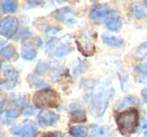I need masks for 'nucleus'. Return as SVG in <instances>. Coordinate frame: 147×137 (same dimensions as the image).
Masks as SVG:
<instances>
[{
  "mask_svg": "<svg viewBox=\"0 0 147 137\" xmlns=\"http://www.w3.org/2000/svg\"><path fill=\"white\" fill-rule=\"evenodd\" d=\"M138 110L135 108L119 113L116 117V122L120 132L124 135L134 132L138 124Z\"/></svg>",
  "mask_w": 147,
  "mask_h": 137,
  "instance_id": "nucleus-1",
  "label": "nucleus"
},
{
  "mask_svg": "<svg viewBox=\"0 0 147 137\" xmlns=\"http://www.w3.org/2000/svg\"><path fill=\"white\" fill-rule=\"evenodd\" d=\"M32 101L38 108H55L59 105L61 99L57 91L49 88L35 93Z\"/></svg>",
  "mask_w": 147,
  "mask_h": 137,
  "instance_id": "nucleus-2",
  "label": "nucleus"
},
{
  "mask_svg": "<svg viewBox=\"0 0 147 137\" xmlns=\"http://www.w3.org/2000/svg\"><path fill=\"white\" fill-rule=\"evenodd\" d=\"M113 12L114 11L109 8L108 6L99 4L92 8V10L90 12V18L92 19L94 23L100 24V23L103 22H107L111 17L116 15V13H113Z\"/></svg>",
  "mask_w": 147,
  "mask_h": 137,
  "instance_id": "nucleus-3",
  "label": "nucleus"
},
{
  "mask_svg": "<svg viewBox=\"0 0 147 137\" xmlns=\"http://www.w3.org/2000/svg\"><path fill=\"white\" fill-rule=\"evenodd\" d=\"M11 132L20 137H35L37 134V129L32 122L26 120L21 124L13 126L11 128Z\"/></svg>",
  "mask_w": 147,
  "mask_h": 137,
  "instance_id": "nucleus-4",
  "label": "nucleus"
},
{
  "mask_svg": "<svg viewBox=\"0 0 147 137\" xmlns=\"http://www.w3.org/2000/svg\"><path fill=\"white\" fill-rule=\"evenodd\" d=\"M18 28V20L13 16H7L0 23V32L3 36L11 37L15 34Z\"/></svg>",
  "mask_w": 147,
  "mask_h": 137,
  "instance_id": "nucleus-5",
  "label": "nucleus"
},
{
  "mask_svg": "<svg viewBox=\"0 0 147 137\" xmlns=\"http://www.w3.org/2000/svg\"><path fill=\"white\" fill-rule=\"evenodd\" d=\"M111 96H112V94H108V92L97 94L95 98L93 99V110H96L97 112L101 110V113L103 114L107 105H108V100ZM96 114H98V113H96Z\"/></svg>",
  "mask_w": 147,
  "mask_h": 137,
  "instance_id": "nucleus-6",
  "label": "nucleus"
},
{
  "mask_svg": "<svg viewBox=\"0 0 147 137\" xmlns=\"http://www.w3.org/2000/svg\"><path fill=\"white\" fill-rule=\"evenodd\" d=\"M59 121V116L49 110H42L38 115V123L43 127L53 126Z\"/></svg>",
  "mask_w": 147,
  "mask_h": 137,
  "instance_id": "nucleus-7",
  "label": "nucleus"
},
{
  "mask_svg": "<svg viewBox=\"0 0 147 137\" xmlns=\"http://www.w3.org/2000/svg\"><path fill=\"white\" fill-rule=\"evenodd\" d=\"M115 133L108 127L92 126L90 130V137H114Z\"/></svg>",
  "mask_w": 147,
  "mask_h": 137,
  "instance_id": "nucleus-8",
  "label": "nucleus"
},
{
  "mask_svg": "<svg viewBox=\"0 0 147 137\" xmlns=\"http://www.w3.org/2000/svg\"><path fill=\"white\" fill-rule=\"evenodd\" d=\"M102 40L105 45L111 47H120L123 45V39L119 38L114 35L108 34V33H104L102 36Z\"/></svg>",
  "mask_w": 147,
  "mask_h": 137,
  "instance_id": "nucleus-9",
  "label": "nucleus"
},
{
  "mask_svg": "<svg viewBox=\"0 0 147 137\" xmlns=\"http://www.w3.org/2000/svg\"><path fill=\"white\" fill-rule=\"evenodd\" d=\"M78 45V49L84 55H92L96 51V47L89 41H76Z\"/></svg>",
  "mask_w": 147,
  "mask_h": 137,
  "instance_id": "nucleus-10",
  "label": "nucleus"
},
{
  "mask_svg": "<svg viewBox=\"0 0 147 137\" xmlns=\"http://www.w3.org/2000/svg\"><path fill=\"white\" fill-rule=\"evenodd\" d=\"M37 53L36 49L32 45H24V47L21 49V57H23L26 61H31L36 57Z\"/></svg>",
  "mask_w": 147,
  "mask_h": 137,
  "instance_id": "nucleus-11",
  "label": "nucleus"
},
{
  "mask_svg": "<svg viewBox=\"0 0 147 137\" xmlns=\"http://www.w3.org/2000/svg\"><path fill=\"white\" fill-rule=\"evenodd\" d=\"M136 102H137L136 97L132 96V95L126 96L121 99V100H119V102L117 103V105H116V109L117 110H121V109L127 108V107H130V106H132V105H134Z\"/></svg>",
  "mask_w": 147,
  "mask_h": 137,
  "instance_id": "nucleus-12",
  "label": "nucleus"
},
{
  "mask_svg": "<svg viewBox=\"0 0 147 137\" xmlns=\"http://www.w3.org/2000/svg\"><path fill=\"white\" fill-rule=\"evenodd\" d=\"M106 25L110 30L112 31H118L119 29L122 27V20L118 15H114L113 17H111L108 21L106 22Z\"/></svg>",
  "mask_w": 147,
  "mask_h": 137,
  "instance_id": "nucleus-13",
  "label": "nucleus"
},
{
  "mask_svg": "<svg viewBox=\"0 0 147 137\" xmlns=\"http://www.w3.org/2000/svg\"><path fill=\"white\" fill-rule=\"evenodd\" d=\"M1 57H2L3 59H7V61L14 59L15 57H17L16 49H15L12 45H8L7 47H3V49H1Z\"/></svg>",
  "mask_w": 147,
  "mask_h": 137,
  "instance_id": "nucleus-14",
  "label": "nucleus"
},
{
  "mask_svg": "<svg viewBox=\"0 0 147 137\" xmlns=\"http://www.w3.org/2000/svg\"><path fill=\"white\" fill-rule=\"evenodd\" d=\"M69 134L74 137H87L88 135V129L82 125H76L69 128Z\"/></svg>",
  "mask_w": 147,
  "mask_h": 137,
  "instance_id": "nucleus-15",
  "label": "nucleus"
},
{
  "mask_svg": "<svg viewBox=\"0 0 147 137\" xmlns=\"http://www.w3.org/2000/svg\"><path fill=\"white\" fill-rule=\"evenodd\" d=\"M73 51V47H71L69 45H61V47H57L53 53H51V57H61L63 55H65L67 53H69L71 51Z\"/></svg>",
  "mask_w": 147,
  "mask_h": 137,
  "instance_id": "nucleus-16",
  "label": "nucleus"
},
{
  "mask_svg": "<svg viewBox=\"0 0 147 137\" xmlns=\"http://www.w3.org/2000/svg\"><path fill=\"white\" fill-rule=\"evenodd\" d=\"M19 115H20V111H19L18 109H11V110H8V111H5V112H3L2 115H1V117H2L3 122H4L5 120H6L7 122H9V121L16 119Z\"/></svg>",
  "mask_w": 147,
  "mask_h": 137,
  "instance_id": "nucleus-17",
  "label": "nucleus"
},
{
  "mask_svg": "<svg viewBox=\"0 0 147 137\" xmlns=\"http://www.w3.org/2000/svg\"><path fill=\"white\" fill-rule=\"evenodd\" d=\"M1 8L5 13H13L17 9V3L14 1H1Z\"/></svg>",
  "mask_w": 147,
  "mask_h": 137,
  "instance_id": "nucleus-18",
  "label": "nucleus"
},
{
  "mask_svg": "<svg viewBox=\"0 0 147 137\" xmlns=\"http://www.w3.org/2000/svg\"><path fill=\"white\" fill-rule=\"evenodd\" d=\"M71 122H85L86 121V114H85L84 110H74L71 116Z\"/></svg>",
  "mask_w": 147,
  "mask_h": 137,
  "instance_id": "nucleus-19",
  "label": "nucleus"
},
{
  "mask_svg": "<svg viewBox=\"0 0 147 137\" xmlns=\"http://www.w3.org/2000/svg\"><path fill=\"white\" fill-rule=\"evenodd\" d=\"M3 75H4V77L7 80L11 81L13 83H16L17 80H18V73L14 69H7V70L4 71Z\"/></svg>",
  "mask_w": 147,
  "mask_h": 137,
  "instance_id": "nucleus-20",
  "label": "nucleus"
},
{
  "mask_svg": "<svg viewBox=\"0 0 147 137\" xmlns=\"http://www.w3.org/2000/svg\"><path fill=\"white\" fill-rule=\"evenodd\" d=\"M146 55H147V43H143V45H141L140 47L136 49L135 57H136L137 59H141L144 57H146Z\"/></svg>",
  "mask_w": 147,
  "mask_h": 137,
  "instance_id": "nucleus-21",
  "label": "nucleus"
},
{
  "mask_svg": "<svg viewBox=\"0 0 147 137\" xmlns=\"http://www.w3.org/2000/svg\"><path fill=\"white\" fill-rule=\"evenodd\" d=\"M47 70H49V65L45 63H42V61H40L36 67V72L39 73V74H43Z\"/></svg>",
  "mask_w": 147,
  "mask_h": 137,
  "instance_id": "nucleus-22",
  "label": "nucleus"
},
{
  "mask_svg": "<svg viewBox=\"0 0 147 137\" xmlns=\"http://www.w3.org/2000/svg\"><path fill=\"white\" fill-rule=\"evenodd\" d=\"M36 113V110H35L34 108H32V107L30 106H27L25 107L24 109H23V115L26 117H31L33 116V115Z\"/></svg>",
  "mask_w": 147,
  "mask_h": 137,
  "instance_id": "nucleus-23",
  "label": "nucleus"
},
{
  "mask_svg": "<svg viewBox=\"0 0 147 137\" xmlns=\"http://www.w3.org/2000/svg\"><path fill=\"white\" fill-rule=\"evenodd\" d=\"M133 13H134L135 16L139 17V18H142V17L146 16V13H145L143 10H141V9H139V8H135V10L133 11Z\"/></svg>",
  "mask_w": 147,
  "mask_h": 137,
  "instance_id": "nucleus-24",
  "label": "nucleus"
},
{
  "mask_svg": "<svg viewBox=\"0 0 147 137\" xmlns=\"http://www.w3.org/2000/svg\"><path fill=\"white\" fill-rule=\"evenodd\" d=\"M138 69L142 73H145V74H147V61H145V63H141V65L138 67Z\"/></svg>",
  "mask_w": 147,
  "mask_h": 137,
  "instance_id": "nucleus-25",
  "label": "nucleus"
},
{
  "mask_svg": "<svg viewBox=\"0 0 147 137\" xmlns=\"http://www.w3.org/2000/svg\"><path fill=\"white\" fill-rule=\"evenodd\" d=\"M142 95L145 99H147V88L144 89V90H142Z\"/></svg>",
  "mask_w": 147,
  "mask_h": 137,
  "instance_id": "nucleus-26",
  "label": "nucleus"
},
{
  "mask_svg": "<svg viewBox=\"0 0 147 137\" xmlns=\"http://www.w3.org/2000/svg\"><path fill=\"white\" fill-rule=\"evenodd\" d=\"M29 4H40V1H28Z\"/></svg>",
  "mask_w": 147,
  "mask_h": 137,
  "instance_id": "nucleus-27",
  "label": "nucleus"
},
{
  "mask_svg": "<svg viewBox=\"0 0 147 137\" xmlns=\"http://www.w3.org/2000/svg\"><path fill=\"white\" fill-rule=\"evenodd\" d=\"M143 137H147V127L145 128V131H144V135H143Z\"/></svg>",
  "mask_w": 147,
  "mask_h": 137,
  "instance_id": "nucleus-28",
  "label": "nucleus"
}]
</instances>
